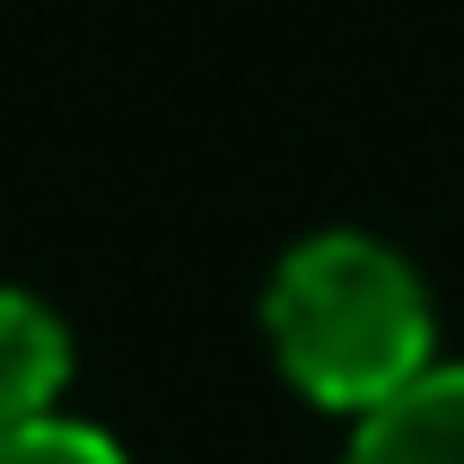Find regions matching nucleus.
<instances>
[{
	"label": "nucleus",
	"instance_id": "nucleus-1",
	"mask_svg": "<svg viewBox=\"0 0 464 464\" xmlns=\"http://www.w3.org/2000/svg\"><path fill=\"white\" fill-rule=\"evenodd\" d=\"M263 324H272L289 386L324 412L368 420L430 377V298H420L412 263L377 237L334 228L289 246L263 289Z\"/></svg>",
	"mask_w": 464,
	"mask_h": 464
},
{
	"label": "nucleus",
	"instance_id": "nucleus-2",
	"mask_svg": "<svg viewBox=\"0 0 464 464\" xmlns=\"http://www.w3.org/2000/svg\"><path fill=\"white\" fill-rule=\"evenodd\" d=\"M342 464H464V360L430 368L412 394H394L386 412L351 430Z\"/></svg>",
	"mask_w": 464,
	"mask_h": 464
},
{
	"label": "nucleus",
	"instance_id": "nucleus-3",
	"mask_svg": "<svg viewBox=\"0 0 464 464\" xmlns=\"http://www.w3.org/2000/svg\"><path fill=\"white\" fill-rule=\"evenodd\" d=\"M71 386V334L44 298L0 289V430L53 420V394Z\"/></svg>",
	"mask_w": 464,
	"mask_h": 464
},
{
	"label": "nucleus",
	"instance_id": "nucleus-4",
	"mask_svg": "<svg viewBox=\"0 0 464 464\" xmlns=\"http://www.w3.org/2000/svg\"><path fill=\"white\" fill-rule=\"evenodd\" d=\"M0 464H123V447L88 430V420H26V430H0Z\"/></svg>",
	"mask_w": 464,
	"mask_h": 464
}]
</instances>
